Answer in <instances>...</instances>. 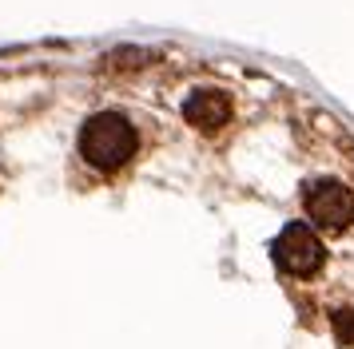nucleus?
I'll return each mask as SVG.
<instances>
[{
	"label": "nucleus",
	"instance_id": "obj_1",
	"mask_svg": "<svg viewBox=\"0 0 354 349\" xmlns=\"http://www.w3.org/2000/svg\"><path fill=\"white\" fill-rule=\"evenodd\" d=\"M136 147H140V135L120 111H100L80 127V155L96 171H120L136 155Z\"/></svg>",
	"mask_w": 354,
	"mask_h": 349
},
{
	"label": "nucleus",
	"instance_id": "obj_2",
	"mask_svg": "<svg viewBox=\"0 0 354 349\" xmlns=\"http://www.w3.org/2000/svg\"><path fill=\"white\" fill-rule=\"evenodd\" d=\"M274 262L295 274V278H310L322 266V242L306 222H290L287 230L274 242Z\"/></svg>",
	"mask_w": 354,
	"mask_h": 349
},
{
	"label": "nucleus",
	"instance_id": "obj_3",
	"mask_svg": "<svg viewBox=\"0 0 354 349\" xmlns=\"http://www.w3.org/2000/svg\"><path fill=\"white\" fill-rule=\"evenodd\" d=\"M306 215L319 222L322 230H346L354 222V195L351 187H342L335 179H322L306 190Z\"/></svg>",
	"mask_w": 354,
	"mask_h": 349
},
{
	"label": "nucleus",
	"instance_id": "obj_4",
	"mask_svg": "<svg viewBox=\"0 0 354 349\" xmlns=\"http://www.w3.org/2000/svg\"><path fill=\"white\" fill-rule=\"evenodd\" d=\"M183 115H187V123L199 127V131H219V127L231 119V99H227V92H215V88H199V92L187 95V103H183Z\"/></svg>",
	"mask_w": 354,
	"mask_h": 349
}]
</instances>
